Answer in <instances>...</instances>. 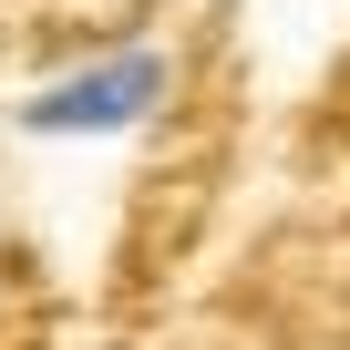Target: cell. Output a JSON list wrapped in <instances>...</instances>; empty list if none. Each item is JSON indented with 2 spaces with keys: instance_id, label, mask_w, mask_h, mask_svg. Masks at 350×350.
I'll use <instances>...</instances> for the list:
<instances>
[{
  "instance_id": "6da1fadb",
  "label": "cell",
  "mask_w": 350,
  "mask_h": 350,
  "mask_svg": "<svg viewBox=\"0 0 350 350\" xmlns=\"http://www.w3.org/2000/svg\"><path fill=\"white\" fill-rule=\"evenodd\" d=\"M165 103H175V52H165L154 31H124V42L62 62L42 93H21L11 124H21L31 144H124V134H144Z\"/></svg>"
}]
</instances>
